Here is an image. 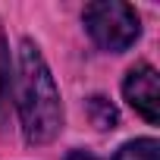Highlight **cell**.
I'll return each mask as SVG.
<instances>
[{
    "label": "cell",
    "instance_id": "6da1fadb",
    "mask_svg": "<svg viewBox=\"0 0 160 160\" xmlns=\"http://www.w3.org/2000/svg\"><path fill=\"white\" fill-rule=\"evenodd\" d=\"M16 104L22 116V132L32 144H47L63 126V107L53 85V75L32 41L19 44L16 53Z\"/></svg>",
    "mask_w": 160,
    "mask_h": 160
},
{
    "label": "cell",
    "instance_id": "7a4b0ae2",
    "mask_svg": "<svg viewBox=\"0 0 160 160\" xmlns=\"http://www.w3.org/2000/svg\"><path fill=\"white\" fill-rule=\"evenodd\" d=\"M85 28L91 41L104 50H126L141 35L138 13L119 0H98L85 7Z\"/></svg>",
    "mask_w": 160,
    "mask_h": 160
},
{
    "label": "cell",
    "instance_id": "3957f363",
    "mask_svg": "<svg viewBox=\"0 0 160 160\" xmlns=\"http://www.w3.org/2000/svg\"><path fill=\"white\" fill-rule=\"evenodd\" d=\"M122 94L132 104L135 113H141L148 122L160 119V85H157V69L141 63L135 69H129L126 82H122Z\"/></svg>",
    "mask_w": 160,
    "mask_h": 160
},
{
    "label": "cell",
    "instance_id": "277c9868",
    "mask_svg": "<svg viewBox=\"0 0 160 160\" xmlns=\"http://www.w3.org/2000/svg\"><path fill=\"white\" fill-rule=\"evenodd\" d=\"M10 94H13V75H10V50H7V38L0 28V129L7 126L10 116Z\"/></svg>",
    "mask_w": 160,
    "mask_h": 160
},
{
    "label": "cell",
    "instance_id": "5b68a950",
    "mask_svg": "<svg viewBox=\"0 0 160 160\" xmlns=\"http://www.w3.org/2000/svg\"><path fill=\"white\" fill-rule=\"evenodd\" d=\"M113 160H160V144L154 138H135L116 151Z\"/></svg>",
    "mask_w": 160,
    "mask_h": 160
},
{
    "label": "cell",
    "instance_id": "8992f818",
    "mask_svg": "<svg viewBox=\"0 0 160 160\" xmlns=\"http://www.w3.org/2000/svg\"><path fill=\"white\" fill-rule=\"evenodd\" d=\"M91 113H94V126L98 129H113L116 126V110L104 98H91Z\"/></svg>",
    "mask_w": 160,
    "mask_h": 160
},
{
    "label": "cell",
    "instance_id": "52a82bcc",
    "mask_svg": "<svg viewBox=\"0 0 160 160\" xmlns=\"http://www.w3.org/2000/svg\"><path fill=\"white\" fill-rule=\"evenodd\" d=\"M66 160H98L91 151H72V154H66Z\"/></svg>",
    "mask_w": 160,
    "mask_h": 160
}]
</instances>
